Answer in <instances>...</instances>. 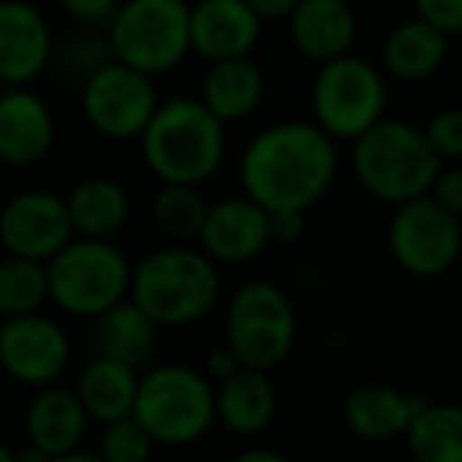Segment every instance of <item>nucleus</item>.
<instances>
[{
  "mask_svg": "<svg viewBox=\"0 0 462 462\" xmlns=\"http://www.w3.org/2000/svg\"><path fill=\"white\" fill-rule=\"evenodd\" d=\"M340 148L311 120H280L239 154V186L268 214H309L330 192Z\"/></svg>",
  "mask_w": 462,
  "mask_h": 462,
  "instance_id": "f257e3e1",
  "label": "nucleus"
},
{
  "mask_svg": "<svg viewBox=\"0 0 462 462\" xmlns=\"http://www.w3.org/2000/svg\"><path fill=\"white\" fill-rule=\"evenodd\" d=\"M220 268L192 245H164L133 264L129 302L154 328H189L208 318L220 302Z\"/></svg>",
  "mask_w": 462,
  "mask_h": 462,
  "instance_id": "f03ea898",
  "label": "nucleus"
},
{
  "mask_svg": "<svg viewBox=\"0 0 462 462\" xmlns=\"http://www.w3.org/2000/svg\"><path fill=\"white\" fill-rule=\"evenodd\" d=\"M142 161L161 186H199L220 171L226 158V126L199 97L161 101L139 135Z\"/></svg>",
  "mask_w": 462,
  "mask_h": 462,
  "instance_id": "7ed1b4c3",
  "label": "nucleus"
},
{
  "mask_svg": "<svg viewBox=\"0 0 462 462\" xmlns=\"http://www.w3.org/2000/svg\"><path fill=\"white\" fill-rule=\"evenodd\" d=\"M349 164L371 199L393 208L428 195L440 171V161L428 145L425 133L415 123L396 116H383L377 126L353 142Z\"/></svg>",
  "mask_w": 462,
  "mask_h": 462,
  "instance_id": "20e7f679",
  "label": "nucleus"
},
{
  "mask_svg": "<svg viewBox=\"0 0 462 462\" xmlns=\"http://www.w3.org/2000/svg\"><path fill=\"white\" fill-rule=\"evenodd\" d=\"M133 419L154 447L199 444L214 428V383L192 365H154L139 374Z\"/></svg>",
  "mask_w": 462,
  "mask_h": 462,
  "instance_id": "39448f33",
  "label": "nucleus"
},
{
  "mask_svg": "<svg viewBox=\"0 0 462 462\" xmlns=\"http://www.w3.org/2000/svg\"><path fill=\"white\" fill-rule=\"evenodd\" d=\"M114 63L158 79L173 73L189 51V0H123L104 29Z\"/></svg>",
  "mask_w": 462,
  "mask_h": 462,
  "instance_id": "423d86ee",
  "label": "nucleus"
},
{
  "mask_svg": "<svg viewBox=\"0 0 462 462\" xmlns=\"http://www.w3.org/2000/svg\"><path fill=\"white\" fill-rule=\"evenodd\" d=\"M48 302L63 315L97 318L129 299L133 264L120 245L101 239H69L48 264Z\"/></svg>",
  "mask_w": 462,
  "mask_h": 462,
  "instance_id": "0eeeda50",
  "label": "nucleus"
},
{
  "mask_svg": "<svg viewBox=\"0 0 462 462\" xmlns=\"http://www.w3.org/2000/svg\"><path fill=\"white\" fill-rule=\"evenodd\" d=\"M311 123L334 142H356L387 116V76L359 54L321 63L309 88Z\"/></svg>",
  "mask_w": 462,
  "mask_h": 462,
  "instance_id": "6e6552de",
  "label": "nucleus"
},
{
  "mask_svg": "<svg viewBox=\"0 0 462 462\" xmlns=\"http://www.w3.org/2000/svg\"><path fill=\"white\" fill-rule=\"evenodd\" d=\"M296 309L271 280H249L226 305V346L243 368L271 371L296 346Z\"/></svg>",
  "mask_w": 462,
  "mask_h": 462,
  "instance_id": "1a4fd4ad",
  "label": "nucleus"
},
{
  "mask_svg": "<svg viewBox=\"0 0 462 462\" xmlns=\"http://www.w3.org/2000/svg\"><path fill=\"white\" fill-rule=\"evenodd\" d=\"M387 249L406 274L421 280L444 277L462 258V220L421 195L393 208L387 224Z\"/></svg>",
  "mask_w": 462,
  "mask_h": 462,
  "instance_id": "9d476101",
  "label": "nucleus"
},
{
  "mask_svg": "<svg viewBox=\"0 0 462 462\" xmlns=\"http://www.w3.org/2000/svg\"><path fill=\"white\" fill-rule=\"evenodd\" d=\"M88 126L114 142L139 139L161 104L158 86L148 76L110 60L79 88Z\"/></svg>",
  "mask_w": 462,
  "mask_h": 462,
  "instance_id": "9b49d317",
  "label": "nucleus"
},
{
  "mask_svg": "<svg viewBox=\"0 0 462 462\" xmlns=\"http://www.w3.org/2000/svg\"><path fill=\"white\" fill-rule=\"evenodd\" d=\"M73 343L67 330L48 315H25L0 321V371L25 387H54L63 377Z\"/></svg>",
  "mask_w": 462,
  "mask_h": 462,
  "instance_id": "f8f14e48",
  "label": "nucleus"
},
{
  "mask_svg": "<svg viewBox=\"0 0 462 462\" xmlns=\"http://www.w3.org/2000/svg\"><path fill=\"white\" fill-rule=\"evenodd\" d=\"M73 239L63 195L25 189L0 208V245L10 258L48 264Z\"/></svg>",
  "mask_w": 462,
  "mask_h": 462,
  "instance_id": "ddd939ff",
  "label": "nucleus"
},
{
  "mask_svg": "<svg viewBox=\"0 0 462 462\" xmlns=\"http://www.w3.org/2000/svg\"><path fill=\"white\" fill-rule=\"evenodd\" d=\"M54 60V32L35 4L0 0V86L29 88Z\"/></svg>",
  "mask_w": 462,
  "mask_h": 462,
  "instance_id": "4468645a",
  "label": "nucleus"
},
{
  "mask_svg": "<svg viewBox=\"0 0 462 462\" xmlns=\"http://www.w3.org/2000/svg\"><path fill=\"white\" fill-rule=\"evenodd\" d=\"M199 252L214 264H245L271 245V214L245 195H230L208 205L199 233Z\"/></svg>",
  "mask_w": 462,
  "mask_h": 462,
  "instance_id": "2eb2a0df",
  "label": "nucleus"
},
{
  "mask_svg": "<svg viewBox=\"0 0 462 462\" xmlns=\"http://www.w3.org/2000/svg\"><path fill=\"white\" fill-rule=\"evenodd\" d=\"M264 23L245 0H195L189 4V51L201 60H243L262 42Z\"/></svg>",
  "mask_w": 462,
  "mask_h": 462,
  "instance_id": "dca6fc26",
  "label": "nucleus"
},
{
  "mask_svg": "<svg viewBox=\"0 0 462 462\" xmlns=\"http://www.w3.org/2000/svg\"><path fill=\"white\" fill-rule=\"evenodd\" d=\"M290 42L305 60L330 63L337 57L353 54L359 19L349 0H299L286 19Z\"/></svg>",
  "mask_w": 462,
  "mask_h": 462,
  "instance_id": "f3484780",
  "label": "nucleus"
},
{
  "mask_svg": "<svg viewBox=\"0 0 462 462\" xmlns=\"http://www.w3.org/2000/svg\"><path fill=\"white\" fill-rule=\"evenodd\" d=\"M54 114L42 95L6 88L0 95V161L10 167H35L54 148Z\"/></svg>",
  "mask_w": 462,
  "mask_h": 462,
  "instance_id": "a211bd4d",
  "label": "nucleus"
},
{
  "mask_svg": "<svg viewBox=\"0 0 462 462\" xmlns=\"http://www.w3.org/2000/svg\"><path fill=\"white\" fill-rule=\"evenodd\" d=\"M425 406V400L406 390H396L390 383L371 381L359 383L346 393L343 400V421L359 440L368 444H387L409 431L412 419L419 415V409Z\"/></svg>",
  "mask_w": 462,
  "mask_h": 462,
  "instance_id": "6ab92c4d",
  "label": "nucleus"
},
{
  "mask_svg": "<svg viewBox=\"0 0 462 462\" xmlns=\"http://www.w3.org/2000/svg\"><path fill=\"white\" fill-rule=\"evenodd\" d=\"M25 444L42 450L44 457L57 459L67 453L82 450V440L88 431V415L79 406L76 393L69 387H42L32 396L23 419Z\"/></svg>",
  "mask_w": 462,
  "mask_h": 462,
  "instance_id": "aec40b11",
  "label": "nucleus"
},
{
  "mask_svg": "<svg viewBox=\"0 0 462 462\" xmlns=\"http://www.w3.org/2000/svg\"><path fill=\"white\" fill-rule=\"evenodd\" d=\"M158 334L161 330L154 328L152 318L142 315L126 299L104 315L92 318L88 346H92V359H107L139 371L152 362L154 349H158Z\"/></svg>",
  "mask_w": 462,
  "mask_h": 462,
  "instance_id": "412c9836",
  "label": "nucleus"
},
{
  "mask_svg": "<svg viewBox=\"0 0 462 462\" xmlns=\"http://www.w3.org/2000/svg\"><path fill=\"white\" fill-rule=\"evenodd\" d=\"M214 415L239 438L262 434L277 415V387L268 371L239 368L233 377L214 383Z\"/></svg>",
  "mask_w": 462,
  "mask_h": 462,
  "instance_id": "4be33fe9",
  "label": "nucleus"
},
{
  "mask_svg": "<svg viewBox=\"0 0 462 462\" xmlns=\"http://www.w3.org/2000/svg\"><path fill=\"white\" fill-rule=\"evenodd\" d=\"M450 54V38L425 19L412 16L387 32L381 48V73L396 82H425L438 76Z\"/></svg>",
  "mask_w": 462,
  "mask_h": 462,
  "instance_id": "5701e85b",
  "label": "nucleus"
},
{
  "mask_svg": "<svg viewBox=\"0 0 462 462\" xmlns=\"http://www.w3.org/2000/svg\"><path fill=\"white\" fill-rule=\"evenodd\" d=\"M264 92H268V82L262 67L252 57H243V60L211 63L201 79L199 101L214 120L230 126L255 114L264 101Z\"/></svg>",
  "mask_w": 462,
  "mask_h": 462,
  "instance_id": "b1692460",
  "label": "nucleus"
},
{
  "mask_svg": "<svg viewBox=\"0 0 462 462\" xmlns=\"http://www.w3.org/2000/svg\"><path fill=\"white\" fill-rule=\"evenodd\" d=\"M76 239H101L114 243V236L129 224L133 201L129 192L110 177H88L69 189L63 199Z\"/></svg>",
  "mask_w": 462,
  "mask_h": 462,
  "instance_id": "393cba45",
  "label": "nucleus"
},
{
  "mask_svg": "<svg viewBox=\"0 0 462 462\" xmlns=\"http://www.w3.org/2000/svg\"><path fill=\"white\" fill-rule=\"evenodd\" d=\"M135 387H139V371L107 359H88V365L79 371L73 393L86 409L88 421L110 425L133 415Z\"/></svg>",
  "mask_w": 462,
  "mask_h": 462,
  "instance_id": "a878e982",
  "label": "nucleus"
},
{
  "mask_svg": "<svg viewBox=\"0 0 462 462\" xmlns=\"http://www.w3.org/2000/svg\"><path fill=\"white\" fill-rule=\"evenodd\" d=\"M402 440L415 462H462V406L425 402Z\"/></svg>",
  "mask_w": 462,
  "mask_h": 462,
  "instance_id": "bb28decb",
  "label": "nucleus"
},
{
  "mask_svg": "<svg viewBox=\"0 0 462 462\" xmlns=\"http://www.w3.org/2000/svg\"><path fill=\"white\" fill-rule=\"evenodd\" d=\"M208 205L211 201L201 195L199 186H161L152 201V217L158 230L173 239V245H189L199 239Z\"/></svg>",
  "mask_w": 462,
  "mask_h": 462,
  "instance_id": "cd10ccee",
  "label": "nucleus"
},
{
  "mask_svg": "<svg viewBox=\"0 0 462 462\" xmlns=\"http://www.w3.org/2000/svg\"><path fill=\"white\" fill-rule=\"evenodd\" d=\"M48 302V271L38 262L10 258L0 262V318L38 315Z\"/></svg>",
  "mask_w": 462,
  "mask_h": 462,
  "instance_id": "c85d7f7f",
  "label": "nucleus"
},
{
  "mask_svg": "<svg viewBox=\"0 0 462 462\" xmlns=\"http://www.w3.org/2000/svg\"><path fill=\"white\" fill-rule=\"evenodd\" d=\"M114 60L107 48V38L104 32H92V29H79L73 35H67L60 42V48L54 44V69L60 73L63 82L69 86H86L88 79L97 73L101 67Z\"/></svg>",
  "mask_w": 462,
  "mask_h": 462,
  "instance_id": "c756f323",
  "label": "nucleus"
},
{
  "mask_svg": "<svg viewBox=\"0 0 462 462\" xmlns=\"http://www.w3.org/2000/svg\"><path fill=\"white\" fill-rule=\"evenodd\" d=\"M152 453V438H148L145 428L133 415L101 425V438H97V457H101V462H148Z\"/></svg>",
  "mask_w": 462,
  "mask_h": 462,
  "instance_id": "7c9ffc66",
  "label": "nucleus"
},
{
  "mask_svg": "<svg viewBox=\"0 0 462 462\" xmlns=\"http://www.w3.org/2000/svg\"><path fill=\"white\" fill-rule=\"evenodd\" d=\"M421 133H425L428 145L438 154L440 164H459L462 161V107L438 110Z\"/></svg>",
  "mask_w": 462,
  "mask_h": 462,
  "instance_id": "2f4dec72",
  "label": "nucleus"
},
{
  "mask_svg": "<svg viewBox=\"0 0 462 462\" xmlns=\"http://www.w3.org/2000/svg\"><path fill=\"white\" fill-rule=\"evenodd\" d=\"M57 4L73 23H79V29L104 32L114 19L120 0H57Z\"/></svg>",
  "mask_w": 462,
  "mask_h": 462,
  "instance_id": "473e14b6",
  "label": "nucleus"
},
{
  "mask_svg": "<svg viewBox=\"0 0 462 462\" xmlns=\"http://www.w3.org/2000/svg\"><path fill=\"white\" fill-rule=\"evenodd\" d=\"M428 199L462 220V164H440L438 177L428 189Z\"/></svg>",
  "mask_w": 462,
  "mask_h": 462,
  "instance_id": "72a5a7b5",
  "label": "nucleus"
},
{
  "mask_svg": "<svg viewBox=\"0 0 462 462\" xmlns=\"http://www.w3.org/2000/svg\"><path fill=\"white\" fill-rule=\"evenodd\" d=\"M415 16L440 29L447 38L462 32V0H412Z\"/></svg>",
  "mask_w": 462,
  "mask_h": 462,
  "instance_id": "f704fd0d",
  "label": "nucleus"
},
{
  "mask_svg": "<svg viewBox=\"0 0 462 462\" xmlns=\"http://www.w3.org/2000/svg\"><path fill=\"white\" fill-rule=\"evenodd\" d=\"M239 368H243V365H239V359L233 356V349L224 343V346H217V349H211V353H208V362H205V371H201V374H205L211 383H220V381H226V377L236 374Z\"/></svg>",
  "mask_w": 462,
  "mask_h": 462,
  "instance_id": "c9c22d12",
  "label": "nucleus"
},
{
  "mask_svg": "<svg viewBox=\"0 0 462 462\" xmlns=\"http://www.w3.org/2000/svg\"><path fill=\"white\" fill-rule=\"evenodd\" d=\"M305 233V214H271V243H299Z\"/></svg>",
  "mask_w": 462,
  "mask_h": 462,
  "instance_id": "e433bc0d",
  "label": "nucleus"
},
{
  "mask_svg": "<svg viewBox=\"0 0 462 462\" xmlns=\"http://www.w3.org/2000/svg\"><path fill=\"white\" fill-rule=\"evenodd\" d=\"M299 0H245L252 13H255L262 23H280V19H290V13L296 10Z\"/></svg>",
  "mask_w": 462,
  "mask_h": 462,
  "instance_id": "4c0bfd02",
  "label": "nucleus"
},
{
  "mask_svg": "<svg viewBox=\"0 0 462 462\" xmlns=\"http://www.w3.org/2000/svg\"><path fill=\"white\" fill-rule=\"evenodd\" d=\"M230 462H290V459H286L283 453L271 450V447H252V450L236 453Z\"/></svg>",
  "mask_w": 462,
  "mask_h": 462,
  "instance_id": "58836bf2",
  "label": "nucleus"
},
{
  "mask_svg": "<svg viewBox=\"0 0 462 462\" xmlns=\"http://www.w3.org/2000/svg\"><path fill=\"white\" fill-rule=\"evenodd\" d=\"M13 462H54V459L44 457L42 450H35V447L25 444L23 450H13Z\"/></svg>",
  "mask_w": 462,
  "mask_h": 462,
  "instance_id": "ea45409f",
  "label": "nucleus"
},
{
  "mask_svg": "<svg viewBox=\"0 0 462 462\" xmlns=\"http://www.w3.org/2000/svg\"><path fill=\"white\" fill-rule=\"evenodd\" d=\"M54 462H101V457L88 450H76V453H67V457H57Z\"/></svg>",
  "mask_w": 462,
  "mask_h": 462,
  "instance_id": "a19ab883",
  "label": "nucleus"
},
{
  "mask_svg": "<svg viewBox=\"0 0 462 462\" xmlns=\"http://www.w3.org/2000/svg\"><path fill=\"white\" fill-rule=\"evenodd\" d=\"M0 462H13V450L6 444H0Z\"/></svg>",
  "mask_w": 462,
  "mask_h": 462,
  "instance_id": "79ce46f5",
  "label": "nucleus"
},
{
  "mask_svg": "<svg viewBox=\"0 0 462 462\" xmlns=\"http://www.w3.org/2000/svg\"><path fill=\"white\" fill-rule=\"evenodd\" d=\"M25 4H35V6H38V4H42V0H25Z\"/></svg>",
  "mask_w": 462,
  "mask_h": 462,
  "instance_id": "37998d69",
  "label": "nucleus"
}]
</instances>
